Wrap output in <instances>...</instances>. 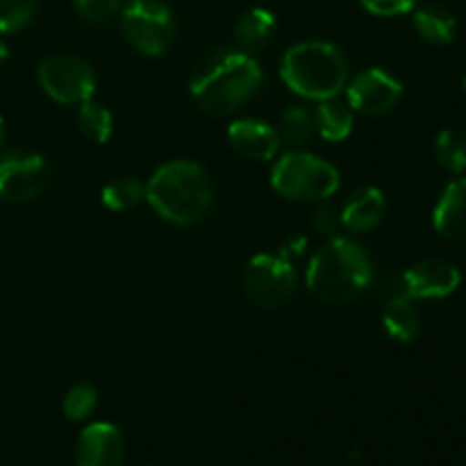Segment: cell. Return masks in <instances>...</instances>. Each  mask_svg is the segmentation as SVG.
<instances>
[{
	"label": "cell",
	"mask_w": 466,
	"mask_h": 466,
	"mask_svg": "<svg viewBox=\"0 0 466 466\" xmlns=\"http://www.w3.org/2000/svg\"><path fill=\"white\" fill-rule=\"evenodd\" d=\"M262 80V66L253 55L237 46L218 48L200 59L194 68L189 94L209 116H230L258 94Z\"/></svg>",
	"instance_id": "1"
},
{
	"label": "cell",
	"mask_w": 466,
	"mask_h": 466,
	"mask_svg": "<svg viewBox=\"0 0 466 466\" xmlns=\"http://www.w3.org/2000/svg\"><path fill=\"white\" fill-rule=\"evenodd\" d=\"M308 289L328 305H344L371 287L373 264L367 250L346 237L319 246L308 264Z\"/></svg>",
	"instance_id": "2"
},
{
	"label": "cell",
	"mask_w": 466,
	"mask_h": 466,
	"mask_svg": "<svg viewBox=\"0 0 466 466\" xmlns=\"http://www.w3.org/2000/svg\"><path fill=\"white\" fill-rule=\"evenodd\" d=\"M146 200L168 223L194 226L208 217L214 203V187L208 171L191 159L167 162L150 176Z\"/></svg>",
	"instance_id": "3"
},
{
	"label": "cell",
	"mask_w": 466,
	"mask_h": 466,
	"mask_svg": "<svg viewBox=\"0 0 466 466\" xmlns=\"http://www.w3.org/2000/svg\"><path fill=\"white\" fill-rule=\"evenodd\" d=\"M280 77L294 94L321 103L346 89L349 62L330 41H300L282 57Z\"/></svg>",
	"instance_id": "4"
},
{
	"label": "cell",
	"mask_w": 466,
	"mask_h": 466,
	"mask_svg": "<svg viewBox=\"0 0 466 466\" xmlns=\"http://www.w3.org/2000/svg\"><path fill=\"white\" fill-rule=\"evenodd\" d=\"M339 171L326 159L303 150L278 157L271 171V187L280 196L299 203H321L339 189Z\"/></svg>",
	"instance_id": "5"
},
{
	"label": "cell",
	"mask_w": 466,
	"mask_h": 466,
	"mask_svg": "<svg viewBox=\"0 0 466 466\" xmlns=\"http://www.w3.org/2000/svg\"><path fill=\"white\" fill-rule=\"evenodd\" d=\"M121 25L132 48L148 57L167 53L176 35V16L162 0H130L121 9Z\"/></svg>",
	"instance_id": "6"
},
{
	"label": "cell",
	"mask_w": 466,
	"mask_h": 466,
	"mask_svg": "<svg viewBox=\"0 0 466 466\" xmlns=\"http://www.w3.org/2000/svg\"><path fill=\"white\" fill-rule=\"evenodd\" d=\"M299 273L282 253H258L244 268V289L259 308H280L294 296Z\"/></svg>",
	"instance_id": "7"
},
{
	"label": "cell",
	"mask_w": 466,
	"mask_h": 466,
	"mask_svg": "<svg viewBox=\"0 0 466 466\" xmlns=\"http://www.w3.org/2000/svg\"><path fill=\"white\" fill-rule=\"evenodd\" d=\"M41 89L62 105H80L96 94V73L77 55L57 53L46 57L36 68Z\"/></svg>",
	"instance_id": "8"
},
{
	"label": "cell",
	"mask_w": 466,
	"mask_h": 466,
	"mask_svg": "<svg viewBox=\"0 0 466 466\" xmlns=\"http://www.w3.org/2000/svg\"><path fill=\"white\" fill-rule=\"evenodd\" d=\"M50 180L48 162L39 153L12 150L0 155V200L27 203L44 194Z\"/></svg>",
	"instance_id": "9"
},
{
	"label": "cell",
	"mask_w": 466,
	"mask_h": 466,
	"mask_svg": "<svg viewBox=\"0 0 466 466\" xmlns=\"http://www.w3.org/2000/svg\"><path fill=\"white\" fill-rule=\"evenodd\" d=\"M403 98V82L385 68H364L346 85V100L364 116L390 114Z\"/></svg>",
	"instance_id": "10"
},
{
	"label": "cell",
	"mask_w": 466,
	"mask_h": 466,
	"mask_svg": "<svg viewBox=\"0 0 466 466\" xmlns=\"http://www.w3.org/2000/svg\"><path fill=\"white\" fill-rule=\"evenodd\" d=\"M462 282V273L453 262L431 258L421 259L400 276V289L412 300H432L449 299L455 294Z\"/></svg>",
	"instance_id": "11"
},
{
	"label": "cell",
	"mask_w": 466,
	"mask_h": 466,
	"mask_svg": "<svg viewBox=\"0 0 466 466\" xmlns=\"http://www.w3.org/2000/svg\"><path fill=\"white\" fill-rule=\"evenodd\" d=\"M126 458L123 432L114 423H89L77 437V466H121Z\"/></svg>",
	"instance_id": "12"
},
{
	"label": "cell",
	"mask_w": 466,
	"mask_h": 466,
	"mask_svg": "<svg viewBox=\"0 0 466 466\" xmlns=\"http://www.w3.org/2000/svg\"><path fill=\"white\" fill-rule=\"evenodd\" d=\"M228 141L232 150L246 159L268 162L280 153L282 139L278 130L259 118H241L228 127Z\"/></svg>",
	"instance_id": "13"
},
{
	"label": "cell",
	"mask_w": 466,
	"mask_h": 466,
	"mask_svg": "<svg viewBox=\"0 0 466 466\" xmlns=\"http://www.w3.org/2000/svg\"><path fill=\"white\" fill-rule=\"evenodd\" d=\"M385 212V194L376 187H362L355 189L339 208L341 226L350 232H369L380 226Z\"/></svg>",
	"instance_id": "14"
},
{
	"label": "cell",
	"mask_w": 466,
	"mask_h": 466,
	"mask_svg": "<svg viewBox=\"0 0 466 466\" xmlns=\"http://www.w3.org/2000/svg\"><path fill=\"white\" fill-rule=\"evenodd\" d=\"M432 226L446 239H466V177H458L441 191L432 209Z\"/></svg>",
	"instance_id": "15"
},
{
	"label": "cell",
	"mask_w": 466,
	"mask_h": 466,
	"mask_svg": "<svg viewBox=\"0 0 466 466\" xmlns=\"http://www.w3.org/2000/svg\"><path fill=\"white\" fill-rule=\"evenodd\" d=\"M382 326L391 341L410 344L421 332V314L410 296H405L403 291H394L382 309Z\"/></svg>",
	"instance_id": "16"
},
{
	"label": "cell",
	"mask_w": 466,
	"mask_h": 466,
	"mask_svg": "<svg viewBox=\"0 0 466 466\" xmlns=\"http://www.w3.org/2000/svg\"><path fill=\"white\" fill-rule=\"evenodd\" d=\"M276 32V16L267 7H250L235 25V46L244 53L255 55L267 48Z\"/></svg>",
	"instance_id": "17"
},
{
	"label": "cell",
	"mask_w": 466,
	"mask_h": 466,
	"mask_svg": "<svg viewBox=\"0 0 466 466\" xmlns=\"http://www.w3.org/2000/svg\"><path fill=\"white\" fill-rule=\"evenodd\" d=\"M355 112L349 105V100H341L339 96H332L319 103L314 109V127L319 135L330 144H339V141L349 139L353 132Z\"/></svg>",
	"instance_id": "18"
},
{
	"label": "cell",
	"mask_w": 466,
	"mask_h": 466,
	"mask_svg": "<svg viewBox=\"0 0 466 466\" xmlns=\"http://www.w3.org/2000/svg\"><path fill=\"white\" fill-rule=\"evenodd\" d=\"M414 30L432 46H449L458 35V18L444 5L428 3L414 9Z\"/></svg>",
	"instance_id": "19"
},
{
	"label": "cell",
	"mask_w": 466,
	"mask_h": 466,
	"mask_svg": "<svg viewBox=\"0 0 466 466\" xmlns=\"http://www.w3.org/2000/svg\"><path fill=\"white\" fill-rule=\"evenodd\" d=\"M314 132H317V127H314L312 109H308L305 105H291L282 112L280 127H278L282 144L291 146V148H300V146L308 144Z\"/></svg>",
	"instance_id": "20"
},
{
	"label": "cell",
	"mask_w": 466,
	"mask_h": 466,
	"mask_svg": "<svg viewBox=\"0 0 466 466\" xmlns=\"http://www.w3.org/2000/svg\"><path fill=\"white\" fill-rule=\"evenodd\" d=\"M103 205L112 212H127V209H135L137 205L146 200V185L137 177L126 176L116 177L109 185L103 187Z\"/></svg>",
	"instance_id": "21"
},
{
	"label": "cell",
	"mask_w": 466,
	"mask_h": 466,
	"mask_svg": "<svg viewBox=\"0 0 466 466\" xmlns=\"http://www.w3.org/2000/svg\"><path fill=\"white\" fill-rule=\"evenodd\" d=\"M77 126H80L82 135L86 139L96 141V144H107L114 132L112 112L105 105L89 98L85 103H80V109H77Z\"/></svg>",
	"instance_id": "22"
},
{
	"label": "cell",
	"mask_w": 466,
	"mask_h": 466,
	"mask_svg": "<svg viewBox=\"0 0 466 466\" xmlns=\"http://www.w3.org/2000/svg\"><path fill=\"white\" fill-rule=\"evenodd\" d=\"M435 157L441 168L462 176L466 171V137L451 127L441 130L435 139Z\"/></svg>",
	"instance_id": "23"
},
{
	"label": "cell",
	"mask_w": 466,
	"mask_h": 466,
	"mask_svg": "<svg viewBox=\"0 0 466 466\" xmlns=\"http://www.w3.org/2000/svg\"><path fill=\"white\" fill-rule=\"evenodd\" d=\"M98 405V391L89 382H77L64 396V417L68 421H86Z\"/></svg>",
	"instance_id": "24"
},
{
	"label": "cell",
	"mask_w": 466,
	"mask_h": 466,
	"mask_svg": "<svg viewBox=\"0 0 466 466\" xmlns=\"http://www.w3.org/2000/svg\"><path fill=\"white\" fill-rule=\"evenodd\" d=\"M39 0H0V35H16L35 18Z\"/></svg>",
	"instance_id": "25"
},
{
	"label": "cell",
	"mask_w": 466,
	"mask_h": 466,
	"mask_svg": "<svg viewBox=\"0 0 466 466\" xmlns=\"http://www.w3.org/2000/svg\"><path fill=\"white\" fill-rule=\"evenodd\" d=\"M123 9V0H76V12L82 21L103 25L118 16Z\"/></svg>",
	"instance_id": "26"
},
{
	"label": "cell",
	"mask_w": 466,
	"mask_h": 466,
	"mask_svg": "<svg viewBox=\"0 0 466 466\" xmlns=\"http://www.w3.org/2000/svg\"><path fill=\"white\" fill-rule=\"evenodd\" d=\"M312 228L319 232V235L328 237V239L339 237V230L344 228L341 226L339 208H335V205L330 203H323L321 200V205L312 212Z\"/></svg>",
	"instance_id": "27"
},
{
	"label": "cell",
	"mask_w": 466,
	"mask_h": 466,
	"mask_svg": "<svg viewBox=\"0 0 466 466\" xmlns=\"http://www.w3.org/2000/svg\"><path fill=\"white\" fill-rule=\"evenodd\" d=\"M364 9L373 16L391 18V16H405V14L414 12L417 0H360Z\"/></svg>",
	"instance_id": "28"
},
{
	"label": "cell",
	"mask_w": 466,
	"mask_h": 466,
	"mask_svg": "<svg viewBox=\"0 0 466 466\" xmlns=\"http://www.w3.org/2000/svg\"><path fill=\"white\" fill-rule=\"evenodd\" d=\"M7 46H5V41L0 39V66H3L5 62H7Z\"/></svg>",
	"instance_id": "29"
},
{
	"label": "cell",
	"mask_w": 466,
	"mask_h": 466,
	"mask_svg": "<svg viewBox=\"0 0 466 466\" xmlns=\"http://www.w3.org/2000/svg\"><path fill=\"white\" fill-rule=\"evenodd\" d=\"M3 141H5V121L3 116H0V146H3Z\"/></svg>",
	"instance_id": "30"
},
{
	"label": "cell",
	"mask_w": 466,
	"mask_h": 466,
	"mask_svg": "<svg viewBox=\"0 0 466 466\" xmlns=\"http://www.w3.org/2000/svg\"><path fill=\"white\" fill-rule=\"evenodd\" d=\"M462 86H464V91H466V73H464V77H462Z\"/></svg>",
	"instance_id": "31"
}]
</instances>
